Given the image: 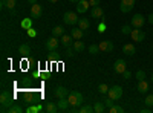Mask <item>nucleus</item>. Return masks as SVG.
<instances>
[{"instance_id":"obj_20","label":"nucleus","mask_w":153,"mask_h":113,"mask_svg":"<svg viewBox=\"0 0 153 113\" xmlns=\"http://www.w3.org/2000/svg\"><path fill=\"white\" fill-rule=\"evenodd\" d=\"M45 110H46L48 113H57L60 109H58V106H57L55 103H46V106H45Z\"/></svg>"},{"instance_id":"obj_27","label":"nucleus","mask_w":153,"mask_h":113,"mask_svg":"<svg viewBox=\"0 0 153 113\" xmlns=\"http://www.w3.org/2000/svg\"><path fill=\"white\" fill-rule=\"evenodd\" d=\"M52 35H54V37L65 35V28H63V26H55V28L52 29Z\"/></svg>"},{"instance_id":"obj_16","label":"nucleus","mask_w":153,"mask_h":113,"mask_svg":"<svg viewBox=\"0 0 153 113\" xmlns=\"http://www.w3.org/2000/svg\"><path fill=\"white\" fill-rule=\"evenodd\" d=\"M57 106H58V109L61 110V112H66L68 109H69V99L68 98H58V103H57Z\"/></svg>"},{"instance_id":"obj_42","label":"nucleus","mask_w":153,"mask_h":113,"mask_svg":"<svg viewBox=\"0 0 153 113\" xmlns=\"http://www.w3.org/2000/svg\"><path fill=\"white\" fill-rule=\"evenodd\" d=\"M91 6H100V0H89Z\"/></svg>"},{"instance_id":"obj_41","label":"nucleus","mask_w":153,"mask_h":113,"mask_svg":"<svg viewBox=\"0 0 153 113\" xmlns=\"http://www.w3.org/2000/svg\"><path fill=\"white\" fill-rule=\"evenodd\" d=\"M123 77H124V80H130V78H132V73H130L129 70H126V72L123 73Z\"/></svg>"},{"instance_id":"obj_11","label":"nucleus","mask_w":153,"mask_h":113,"mask_svg":"<svg viewBox=\"0 0 153 113\" xmlns=\"http://www.w3.org/2000/svg\"><path fill=\"white\" fill-rule=\"evenodd\" d=\"M100 51H103V52H112L113 51V41L110 40H103V41H100Z\"/></svg>"},{"instance_id":"obj_15","label":"nucleus","mask_w":153,"mask_h":113,"mask_svg":"<svg viewBox=\"0 0 153 113\" xmlns=\"http://www.w3.org/2000/svg\"><path fill=\"white\" fill-rule=\"evenodd\" d=\"M91 16L94 18H101V17H104V11H103V8H101V6H92Z\"/></svg>"},{"instance_id":"obj_12","label":"nucleus","mask_w":153,"mask_h":113,"mask_svg":"<svg viewBox=\"0 0 153 113\" xmlns=\"http://www.w3.org/2000/svg\"><path fill=\"white\" fill-rule=\"evenodd\" d=\"M89 8H91L89 0H80V2L76 3V12H78V14H84Z\"/></svg>"},{"instance_id":"obj_25","label":"nucleus","mask_w":153,"mask_h":113,"mask_svg":"<svg viewBox=\"0 0 153 113\" xmlns=\"http://www.w3.org/2000/svg\"><path fill=\"white\" fill-rule=\"evenodd\" d=\"M94 112H95V113H104V112H106V104H104V103H95Z\"/></svg>"},{"instance_id":"obj_5","label":"nucleus","mask_w":153,"mask_h":113,"mask_svg":"<svg viewBox=\"0 0 153 113\" xmlns=\"http://www.w3.org/2000/svg\"><path fill=\"white\" fill-rule=\"evenodd\" d=\"M146 23V17L143 14H135L132 17V28H136V29H141Z\"/></svg>"},{"instance_id":"obj_44","label":"nucleus","mask_w":153,"mask_h":113,"mask_svg":"<svg viewBox=\"0 0 153 113\" xmlns=\"http://www.w3.org/2000/svg\"><path fill=\"white\" fill-rule=\"evenodd\" d=\"M150 112H152V109H149V107H146V109L141 110V113H150Z\"/></svg>"},{"instance_id":"obj_36","label":"nucleus","mask_w":153,"mask_h":113,"mask_svg":"<svg viewBox=\"0 0 153 113\" xmlns=\"http://www.w3.org/2000/svg\"><path fill=\"white\" fill-rule=\"evenodd\" d=\"M121 32H123L124 35H130V32H132V26H130V24H124V26L121 28Z\"/></svg>"},{"instance_id":"obj_28","label":"nucleus","mask_w":153,"mask_h":113,"mask_svg":"<svg viewBox=\"0 0 153 113\" xmlns=\"http://www.w3.org/2000/svg\"><path fill=\"white\" fill-rule=\"evenodd\" d=\"M107 112H109V113H123V112H124V109H123L121 106H117V104H113V106H112V107H110V109H109Z\"/></svg>"},{"instance_id":"obj_38","label":"nucleus","mask_w":153,"mask_h":113,"mask_svg":"<svg viewBox=\"0 0 153 113\" xmlns=\"http://www.w3.org/2000/svg\"><path fill=\"white\" fill-rule=\"evenodd\" d=\"M28 113H37V112H40V106H31L26 109Z\"/></svg>"},{"instance_id":"obj_45","label":"nucleus","mask_w":153,"mask_h":113,"mask_svg":"<svg viewBox=\"0 0 153 113\" xmlns=\"http://www.w3.org/2000/svg\"><path fill=\"white\" fill-rule=\"evenodd\" d=\"M29 2V5H34V3H37V0H28Z\"/></svg>"},{"instance_id":"obj_31","label":"nucleus","mask_w":153,"mask_h":113,"mask_svg":"<svg viewBox=\"0 0 153 113\" xmlns=\"http://www.w3.org/2000/svg\"><path fill=\"white\" fill-rule=\"evenodd\" d=\"M100 52V46L98 44H91V46H89V54H91V55H97Z\"/></svg>"},{"instance_id":"obj_17","label":"nucleus","mask_w":153,"mask_h":113,"mask_svg":"<svg viewBox=\"0 0 153 113\" xmlns=\"http://www.w3.org/2000/svg\"><path fill=\"white\" fill-rule=\"evenodd\" d=\"M68 95H69V90L66 89V87L58 86L57 89H55V96L57 98H68Z\"/></svg>"},{"instance_id":"obj_49","label":"nucleus","mask_w":153,"mask_h":113,"mask_svg":"<svg viewBox=\"0 0 153 113\" xmlns=\"http://www.w3.org/2000/svg\"><path fill=\"white\" fill-rule=\"evenodd\" d=\"M152 112H153V107H152Z\"/></svg>"},{"instance_id":"obj_23","label":"nucleus","mask_w":153,"mask_h":113,"mask_svg":"<svg viewBox=\"0 0 153 113\" xmlns=\"http://www.w3.org/2000/svg\"><path fill=\"white\" fill-rule=\"evenodd\" d=\"M72 46H74V49L76 51V54H78V52H83L84 47H86V46H84V41H81V40H75Z\"/></svg>"},{"instance_id":"obj_4","label":"nucleus","mask_w":153,"mask_h":113,"mask_svg":"<svg viewBox=\"0 0 153 113\" xmlns=\"http://www.w3.org/2000/svg\"><path fill=\"white\" fill-rule=\"evenodd\" d=\"M107 96L112 98V99H115V101H118V99L123 96V87H121V86H113V87H110L109 92H107Z\"/></svg>"},{"instance_id":"obj_14","label":"nucleus","mask_w":153,"mask_h":113,"mask_svg":"<svg viewBox=\"0 0 153 113\" xmlns=\"http://www.w3.org/2000/svg\"><path fill=\"white\" fill-rule=\"evenodd\" d=\"M60 41H61V44L65 46V47H69V46L74 44V37L71 34H65V35L60 37Z\"/></svg>"},{"instance_id":"obj_37","label":"nucleus","mask_w":153,"mask_h":113,"mask_svg":"<svg viewBox=\"0 0 153 113\" xmlns=\"http://www.w3.org/2000/svg\"><path fill=\"white\" fill-rule=\"evenodd\" d=\"M80 112L81 113H92L94 112V107H91V106H81Z\"/></svg>"},{"instance_id":"obj_26","label":"nucleus","mask_w":153,"mask_h":113,"mask_svg":"<svg viewBox=\"0 0 153 113\" xmlns=\"http://www.w3.org/2000/svg\"><path fill=\"white\" fill-rule=\"evenodd\" d=\"M31 28H32V18H29V17L28 18H23L22 20V29H26L28 31Z\"/></svg>"},{"instance_id":"obj_32","label":"nucleus","mask_w":153,"mask_h":113,"mask_svg":"<svg viewBox=\"0 0 153 113\" xmlns=\"http://www.w3.org/2000/svg\"><path fill=\"white\" fill-rule=\"evenodd\" d=\"M144 104H146L147 107H153V93H150V95H147V96H146Z\"/></svg>"},{"instance_id":"obj_40","label":"nucleus","mask_w":153,"mask_h":113,"mask_svg":"<svg viewBox=\"0 0 153 113\" xmlns=\"http://www.w3.org/2000/svg\"><path fill=\"white\" fill-rule=\"evenodd\" d=\"M28 35L31 37V38H34V37H37V31L34 28H31V29H28Z\"/></svg>"},{"instance_id":"obj_3","label":"nucleus","mask_w":153,"mask_h":113,"mask_svg":"<svg viewBox=\"0 0 153 113\" xmlns=\"http://www.w3.org/2000/svg\"><path fill=\"white\" fill-rule=\"evenodd\" d=\"M80 17H78V12H65V16H63V21H65L66 24H69V26H72V24L78 23Z\"/></svg>"},{"instance_id":"obj_10","label":"nucleus","mask_w":153,"mask_h":113,"mask_svg":"<svg viewBox=\"0 0 153 113\" xmlns=\"http://www.w3.org/2000/svg\"><path fill=\"white\" fill-rule=\"evenodd\" d=\"M42 16H43V8H42V5H38V3L31 5V17L40 18Z\"/></svg>"},{"instance_id":"obj_7","label":"nucleus","mask_w":153,"mask_h":113,"mask_svg":"<svg viewBox=\"0 0 153 113\" xmlns=\"http://www.w3.org/2000/svg\"><path fill=\"white\" fill-rule=\"evenodd\" d=\"M130 35H132V40L136 41V43H141V41L146 40V32H144L143 29H136V28H135V29H132Z\"/></svg>"},{"instance_id":"obj_48","label":"nucleus","mask_w":153,"mask_h":113,"mask_svg":"<svg viewBox=\"0 0 153 113\" xmlns=\"http://www.w3.org/2000/svg\"><path fill=\"white\" fill-rule=\"evenodd\" d=\"M152 81H153V75H152Z\"/></svg>"},{"instance_id":"obj_43","label":"nucleus","mask_w":153,"mask_h":113,"mask_svg":"<svg viewBox=\"0 0 153 113\" xmlns=\"http://www.w3.org/2000/svg\"><path fill=\"white\" fill-rule=\"evenodd\" d=\"M147 21H149V23H152V24H153V12H152V14H150V16H149V17H147Z\"/></svg>"},{"instance_id":"obj_47","label":"nucleus","mask_w":153,"mask_h":113,"mask_svg":"<svg viewBox=\"0 0 153 113\" xmlns=\"http://www.w3.org/2000/svg\"><path fill=\"white\" fill-rule=\"evenodd\" d=\"M48 2H51V3H57L58 0H48Z\"/></svg>"},{"instance_id":"obj_30","label":"nucleus","mask_w":153,"mask_h":113,"mask_svg":"<svg viewBox=\"0 0 153 113\" xmlns=\"http://www.w3.org/2000/svg\"><path fill=\"white\" fill-rule=\"evenodd\" d=\"M109 89H110V87H109L107 84H104V83L98 86V92H100V93H103V95H107V92H109Z\"/></svg>"},{"instance_id":"obj_1","label":"nucleus","mask_w":153,"mask_h":113,"mask_svg":"<svg viewBox=\"0 0 153 113\" xmlns=\"http://www.w3.org/2000/svg\"><path fill=\"white\" fill-rule=\"evenodd\" d=\"M0 104H2V112H6L11 106H14V96H12L8 90H3L0 95Z\"/></svg>"},{"instance_id":"obj_35","label":"nucleus","mask_w":153,"mask_h":113,"mask_svg":"<svg viewBox=\"0 0 153 113\" xmlns=\"http://www.w3.org/2000/svg\"><path fill=\"white\" fill-rule=\"evenodd\" d=\"M103 103L106 104V107H107V110H109V109L115 104V99H112V98H109V96H107V98H104V99H103Z\"/></svg>"},{"instance_id":"obj_34","label":"nucleus","mask_w":153,"mask_h":113,"mask_svg":"<svg viewBox=\"0 0 153 113\" xmlns=\"http://www.w3.org/2000/svg\"><path fill=\"white\" fill-rule=\"evenodd\" d=\"M75 54H76V51L74 49V46H69V47H66V57L72 58V57H75Z\"/></svg>"},{"instance_id":"obj_29","label":"nucleus","mask_w":153,"mask_h":113,"mask_svg":"<svg viewBox=\"0 0 153 113\" xmlns=\"http://www.w3.org/2000/svg\"><path fill=\"white\" fill-rule=\"evenodd\" d=\"M6 112H8V113H22V112H23V109H22L20 106L14 104V106H11V107H9Z\"/></svg>"},{"instance_id":"obj_9","label":"nucleus","mask_w":153,"mask_h":113,"mask_svg":"<svg viewBox=\"0 0 153 113\" xmlns=\"http://www.w3.org/2000/svg\"><path fill=\"white\" fill-rule=\"evenodd\" d=\"M45 46H46V51H55V49L58 47V37H49V38L46 40V43H45Z\"/></svg>"},{"instance_id":"obj_21","label":"nucleus","mask_w":153,"mask_h":113,"mask_svg":"<svg viewBox=\"0 0 153 113\" xmlns=\"http://www.w3.org/2000/svg\"><path fill=\"white\" fill-rule=\"evenodd\" d=\"M19 52L23 55V57H28L29 54H31V47H29V44H20V47H19Z\"/></svg>"},{"instance_id":"obj_6","label":"nucleus","mask_w":153,"mask_h":113,"mask_svg":"<svg viewBox=\"0 0 153 113\" xmlns=\"http://www.w3.org/2000/svg\"><path fill=\"white\" fill-rule=\"evenodd\" d=\"M135 2L136 0H121V3H120V11L121 12H130L133 8H135Z\"/></svg>"},{"instance_id":"obj_2","label":"nucleus","mask_w":153,"mask_h":113,"mask_svg":"<svg viewBox=\"0 0 153 113\" xmlns=\"http://www.w3.org/2000/svg\"><path fill=\"white\" fill-rule=\"evenodd\" d=\"M68 99H69L71 107H78V106H83V95H81L78 90H72V92H69Z\"/></svg>"},{"instance_id":"obj_33","label":"nucleus","mask_w":153,"mask_h":113,"mask_svg":"<svg viewBox=\"0 0 153 113\" xmlns=\"http://www.w3.org/2000/svg\"><path fill=\"white\" fill-rule=\"evenodd\" d=\"M135 78H136L138 81H143V80H146V72L139 69V70H138V72L135 73Z\"/></svg>"},{"instance_id":"obj_24","label":"nucleus","mask_w":153,"mask_h":113,"mask_svg":"<svg viewBox=\"0 0 153 113\" xmlns=\"http://www.w3.org/2000/svg\"><path fill=\"white\" fill-rule=\"evenodd\" d=\"M2 8H8L9 11L16 8V0H2Z\"/></svg>"},{"instance_id":"obj_8","label":"nucleus","mask_w":153,"mask_h":113,"mask_svg":"<svg viewBox=\"0 0 153 113\" xmlns=\"http://www.w3.org/2000/svg\"><path fill=\"white\" fill-rule=\"evenodd\" d=\"M127 63H126V60L124 58H120V60H117L115 61V64H113V70L117 72V73H120V75H123L126 70H127Z\"/></svg>"},{"instance_id":"obj_13","label":"nucleus","mask_w":153,"mask_h":113,"mask_svg":"<svg viewBox=\"0 0 153 113\" xmlns=\"http://www.w3.org/2000/svg\"><path fill=\"white\" fill-rule=\"evenodd\" d=\"M123 54H124V55L132 57V55H135V54H136V47H135L132 43H126V44L123 46Z\"/></svg>"},{"instance_id":"obj_19","label":"nucleus","mask_w":153,"mask_h":113,"mask_svg":"<svg viewBox=\"0 0 153 113\" xmlns=\"http://www.w3.org/2000/svg\"><path fill=\"white\" fill-rule=\"evenodd\" d=\"M138 92H139V93H143V95L149 92V83H147L146 80L138 81Z\"/></svg>"},{"instance_id":"obj_39","label":"nucleus","mask_w":153,"mask_h":113,"mask_svg":"<svg viewBox=\"0 0 153 113\" xmlns=\"http://www.w3.org/2000/svg\"><path fill=\"white\" fill-rule=\"evenodd\" d=\"M106 29H107V24H106V21H101V23L98 24V32H101V34H103Z\"/></svg>"},{"instance_id":"obj_18","label":"nucleus","mask_w":153,"mask_h":113,"mask_svg":"<svg viewBox=\"0 0 153 113\" xmlns=\"http://www.w3.org/2000/svg\"><path fill=\"white\" fill-rule=\"evenodd\" d=\"M83 34H84V31H83L81 28H74V29H71V35L74 37V40H81V38H83Z\"/></svg>"},{"instance_id":"obj_46","label":"nucleus","mask_w":153,"mask_h":113,"mask_svg":"<svg viewBox=\"0 0 153 113\" xmlns=\"http://www.w3.org/2000/svg\"><path fill=\"white\" fill-rule=\"evenodd\" d=\"M69 2H71V3H78L80 0H69Z\"/></svg>"},{"instance_id":"obj_22","label":"nucleus","mask_w":153,"mask_h":113,"mask_svg":"<svg viewBox=\"0 0 153 113\" xmlns=\"http://www.w3.org/2000/svg\"><path fill=\"white\" fill-rule=\"evenodd\" d=\"M89 26H91V21H89L86 17H81V18L78 20V28H81L83 31L89 29Z\"/></svg>"}]
</instances>
